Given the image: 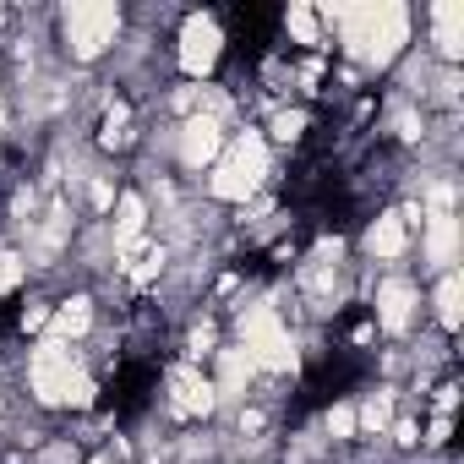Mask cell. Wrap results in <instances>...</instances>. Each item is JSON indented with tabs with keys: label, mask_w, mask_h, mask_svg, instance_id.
Here are the masks:
<instances>
[{
	"label": "cell",
	"mask_w": 464,
	"mask_h": 464,
	"mask_svg": "<svg viewBox=\"0 0 464 464\" xmlns=\"http://www.w3.org/2000/svg\"><path fill=\"white\" fill-rule=\"evenodd\" d=\"M317 23H339L350 55H366L377 66H388L399 55V44L410 39V12L399 0H372V6H323Z\"/></svg>",
	"instance_id": "cell-1"
},
{
	"label": "cell",
	"mask_w": 464,
	"mask_h": 464,
	"mask_svg": "<svg viewBox=\"0 0 464 464\" xmlns=\"http://www.w3.org/2000/svg\"><path fill=\"white\" fill-rule=\"evenodd\" d=\"M28 377H34V393L44 399V404H93V377L72 361V350L61 344V339H44L39 350H34V366H28Z\"/></svg>",
	"instance_id": "cell-2"
},
{
	"label": "cell",
	"mask_w": 464,
	"mask_h": 464,
	"mask_svg": "<svg viewBox=\"0 0 464 464\" xmlns=\"http://www.w3.org/2000/svg\"><path fill=\"white\" fill-rule=\"evenodd\" d=\"M263 175H268V142H263L257 131H246L236 148H229V159L213 169V197H224V202H246V197L263 186Z\"/></svg>",
	"instance_id": "cell-3"
},
{
	"label": "cell",
	"mask_w": 464,
	"mask_h": 464,
	"mask_svg": "<svg viewBox=\"0 0 464 464\" xmlns=\"http://www.w3.org/2000/svg\"><path fill=\"white\" fill-rule=\"evenodd\" d=\"M241 350H246L252 366H268V372H290L295 366V344H290V334H285L274 306H252L241 317Z\"/></svg>",
	"instance_id": "cell-4"
},
{
	"label": "cell",
	"mask_w": 464,
	"mask_h": 464,
	"mask_svg": "<svg viewBox=\"0 0 464 464\" xmlns=\"http://www.w3.org/2000/svg\"><path fill=\"white\" fill-rule=\"evenodd\" d=\"M115 34H121V12L110 0H77V6H66V44L77 61L104 55V44H115Z\"/></svg>",
	"instance_id": "cell-5"
},
{
	"label": "cell",
	"mask_w": 464,
	"mask_h": 464,
	"mask_svg": "<svg viewBox=\"0 0 464 464\" xmlns=\"http://www.w3.org/2000/svg\"><path fill=\"white\" fill-rule=\"evenodd\" d=\"M218 44H224V34H218V23L213 17H186V28H180V66H186V77H208L213 72V61H218Z\"/></svg>",
	"instance_id": "cell-6"
},
{
	"label": "cell",
	"mask_w": 464,
	"mask_h": 464,
	"mask_svg": "<svg viewBox=\"0 0 464 464\" xmlns=\"http://www.w3.org/2000/svg\"><path fill=\"white\" fill-rule=\"evenodd\" d=\"M169 399H175L180 415H208V410L218 404L213 382H208L197 366H175V372H169Z\"/></svg>",
	"instance_id": "cell-7"
},
{
	"label": "cell",
	"mask_w": 464,
	"mask_h": 464,
	"mask_svg": "<svg viewBox=\"0 0 464 464\" xmlns=\"http://www.w3.org/2000/svg\"><path fill=\"white\" fill-rule=\"evenodd\" d=\"M410 317H415V285L410 279H388L377 290V328L382 334H404Z\"/></svg>",
	"instance_id": "cell-8"
},
{
	"label": "cell",
	"mask_w": 464,
	"mask_h": 464,
	"mask_svg": "<svg viewBox=\"0 0 464 464\" xmlns=\"http://www.w3.org/2000/svg\"><path fill=\"white\" fill-rule=\"evenodd\" d=\"M218 142H224V131H218V121L213 115H191L186 126H180V159L197 169V164H213L218 159Z\"/></svg>",
	"instance_id": "cell-9"
},
{
	"label": "cell",
	"mask_w": 464,
	"mask_h": 464,
	"mask_svg": "<svg viewBox=\"0 0 464 464\" xmlns=\"http://www.w3.org/2000/svg\"><path fill=\"white\" fill-rule=\"evenodd\" d=\"M431 23H437V50H442L448 61H459V55H464V6H459V0H437V6H431Z\"/></svg>",
	"instance_id": "cell-10"
},
{
	"label": "cell",
	"mask_w": 464,
	"mask_h": 464,
	"mask_svg": "<svg viewBox=\"0 0 464 464\" xmlns=\"http://www.w3.org/2000/svg\"><path fill=\"white\" fill-rule=\"evenodd\" d=\"M426 257L437 268H448L459 257V218L453 213H431V224H426Z\"/></svg>",
	"instance_id": "cell-11"
},
{
	"label": "cell",
	"mask_w": 464,
	"mask_h": 464,
	"mask_svg": "<svg viewBox=\"0 0 464 464\" xmlns=\"http://www.w3.org/2000/svg\"><path fill=\"white\" fill-rule=\"evenodd\" d=\"M252 372H257V366L246 361V350H224L213 393H218V399H241V393H246V382H252Z\"/></svg>",
	"instance_id": "cell-12"
},
{
	"label": "cell",
	"mask_w": 464,
	"mask_h": 464,
	"mask_svg": "<svg viewBox=\"0 0 464 464\" xmlns=\"http://www.w3.org/2000/svg\"><path fill=\"white\" fill-rule=\"evenodd\" d=\"M366 252H372V257H399V252H404V213H382V218L366 229Z\"/></svg>",
	"instance_id": "cell-13"
},
{
	"label": "cell",
	"mask_w": 464,
	"mask_h": 464,
	"mask_svg": "<svg viewBox=\"0 0 464 464\" xmlns=\"http://www.w3.org/2000/svg\"><path fill=\"white\" fill-rule=\"evenodd\" d=\"M142 218H148L142 197H121V218H115V252H121V257H131V252H137V236H142Z\"/></svg>",
	"instance_id": "cell-14"
},
{
	"label": "cell",
	"mask_w": 464,
	"mask_h": 464,
	"mask_svg": "<svg viewBox=\"0 0 464 464\" xmlns=\"http://www.w3.org/2000/svg\"><path fill=\"white\" fill-rule=\"evenodd\" d=\"M50 328H55L50 339H61V344H72V339H82V334L93 328V306H88V301H66V306H61L55 317H50Z\"/></svg>",
	"instance_id": "cell-15"
},
{
	"label": "cell",
	"mask_w": 464,
	"mask_h": 464,
	"mask_svg": "<svg viewBox=\"0 0 464 464\" xmlns=\"http://www.w3.org/2000/svg\"><path fill=\"white\" fill-rule=\"evenodd\" d=\"M459 301H464V279L442 274V285H437V317H442V328H459Z\"/></svg>",
	"instance_id": "cell-16"
},
{
	"label": "cell",
	"mask_w": 464,
	"mask_h": 464,
	"mask_svg": "<svg viewBox=\"0 0 464 464\" xmlns=\"http://www.w3.org/2000/svg\"><path fill=\"white\" fill-rule=\"evenodd\" d=\"M285 23H290V34H295L301 44H317V39H323V23H317V12H312V6H301V0L290 6V17H285Z\"/></svg>",
	"instance_id": "cell-17"
},
{
	"label": "cell",
	"mask_w": 464,
	"mask_h": 464,
	"mask_svg": "<svg viewBox=\"0 0 464 464\" xmlns=\"http://www.w3.org/2000/svg\"><path fill=\"white\" fill-rule=\"evenodd\" d=\"M388 420H393V399H388V393H372V399H366V410L355 415V426H372V431H382Z\"/></svg>",
	"instance_id": "cell-18"
},
{
	"label": "cell",
	"mask_w": 464,
	"mask_h": 464,
	"mask_svg": "<svg viewBox=\"0 0 464 464\" xmlns=\"http://www.w3.org/2000/svg\"><path fill=\"white\" fill-rule=\"evenodd\" d=\"M301 131H306V115H301V110H285V115L274 121V137H279V142H295Z\"/></svg>",
	"instance_id": "cell-19"
},
{
	"label": "cell",
	"mask_w": 464,
	"mask_h": 464,
	"mask_svg": "<svg viewBox=\"0 0 464 464\" xmlns=\"http://www.w3.org/2000/svg\"><path fill=\"white\" fill-rule=\"evenodd\" d=\"M17 279H23V257L0 252V290H17Z\"/></svg>",
	"instance_id": "cell-20"
},
{
	"label": "cell",
	"mask_w": 464,
	"mask_h": 464,
	"mask_svg": "<svg viewBox=\"0 0 464 464\" xmlns=\"http://www.w3.org/2000/svg\"><path fill=\"white\" fill-rule=\"evenodd\" d=\"M159 268H164V252H159V246H153V252H148V257H142V263H131V279H137V285H148V279H153V274H159Z\"/></svg>",
	"instance_id": "cell-21"
},
{
	"label": "cell",
	"mask_w": 464,
	"mask_h": 464,
	"mask_svg": "<svg viewBox=\"0 0 464 464\" xmlns=\"http://www.w3.org/2000/svg\"><path fill=\"white\" fill-rule=\"evenodd\" d=\"M328 431H334V437H350V431H355V410H344V404H339V410L328 415Z\"/></svg>",
	"instance_id": "cell-22"
},
{
	"label": "cell",
	"mask_w": 464,
	"mask_h": 464,
	"mask_svg": "<svg viewBox=\"0 0 464 464\" xmlns=\"http://www.w3.org/2000/svg\"><path fill=\"white\" fill-rule=\"evenodd\" d=\"M191 350H197V355H202V350H213V328H208V323L191 334Z\"/></svg>",
	"instance_id": "cell-23"
},
{
	"label": "cell",
	"mask_w": 464,
	"mask_h": 464,
	"mask_svg": "<svg viewBox=\"0 0 464 464\" xmlns=\"http://www.w3.org/2000/svg\"><path fill=\"white\" fill-rule=\"evenodd\" d=\"M110 202H115V191H110V186L99 180V186H93V208H110Z\"/></svg>",
	"instance_id": "cell-24"
},
{
	"label": "cell",
	"mask_w": 464,
	"mask_h": 464,
	"mask_svg": "<svg viewBox=\"0 0 464 464\" xmlns=\"http://www.w3.org/2000/svg\"><path fill=\"white\" fill-rule=\"evenodd\" d=\"M23 323H28V328H44V323H50V312H44V306H28V317H23Z\"/></svg>",
	"instance_id": "cell-25"
},
{
	"label": "cell",
	"mask_w": 464,
	"mask_h": 464,
	"mask_svg": "<svg viewBox=\"0 0 464 464\" xmlns=\"http://www.w3.org/2000/svg\"><path fill=\"white\" fill-rule=\"evenodd\" d=\"M426 442H448V415H437V420H431V437H426Z\"/></svg>",
	"instance_id": "cell-26"
},
{
	"label": "cell",
	"mask_w": 464,
	"mask_h": 464,
	"mask_svg": "<svg viewBox=\"0 0 464 464\" xmlns=\"http://www.w3.org/2000/svg\"><path fill=\"white\" fill-rule=\"evenodd\" d=\"M99 464H104V459H99Z\"/></svg>",
	"instance_id": "cell-27"
}]
</instances>
